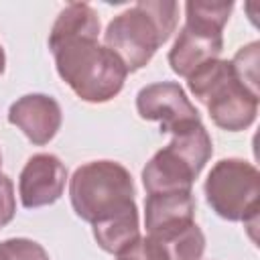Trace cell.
<instances>
[{
  "label": "cell",
  "mask_w": 260,
  "mask_h": 260,
  "mask_svg": "<svg viewBox=\"0 0 260 260\" xmlns=\"http://www.w3.org/2000/svg\"><path fill=\"white\" fill-rule=\"evenodd\" d=\"M49 49L57 73L83 102H108L124 87L128 69L106 45L98 43V37H71Z\"/></svg>",
  "instance_id": "cell-1"
},
{
  "label": "cell",
  "mask_w": 260,
  "mask_h": 260,
  "mask_svg": "<svg viewBox=\"0 0 260 260\" xmlns=\"http://www.w3.org/2000/svg\"><path fill=\"white\" fill-rule=\"evenodd\" d=\"M177 20V2L140 0L110 20L104 32V43L130 73L142 69L156 49L169 41Z\"/></svg>",
  "instance_id": "cell-2"
},
{
  "label": "cell",
  "mask_w": 260,
  "mask_h": 260,
  "mask_svg": "<svg viewBox=\"0 0 260 260\" xmlns=\"http://www.w3.org/2000/svg\"><path fill=\"white\" fill-rule=\"evenodd\" d=\"M191 93L207 106L215 126L238 132L248 128L258 114V93L246 87L230 61L213 59L187 77Z\"/></svg>",
  "instance_id": "cell-3"
},
{
  "label": "cell",
  "mask_w": 260,
  "mask_h": 260,
  "mask_svg": "<svg viewBox=\"0 0 260 260\" xmlns=\"http://www.w3.org/2000/svg\"><path fill=\"white\" fill-rule=\"evenodd\" d=\"M69 197L75 213L91 225L136 207L132 177L114 160H91L77 167L69 181Z\"/></svg>",
  "instance_id": "cell-4"
},
{
  "label": "cell",
  "mask_w": 260,
  "mask_h": 260,
  "mask_svg": "<svg viewBox=\"0 0 260 260\" xmlns=\"http://www.w3.org/2000/svg\"><path fill=\"white\" fill-rule=\"evenodd\" d=\"M213 152L211 138L203 124H195L158 150L142 169V183L148 193L191 191L193 181L203 171Z\"/></svg>",
  "instance_id": "cell-5"
},
{
  "label": "cell",
  "mask_w": 260,
  "mask_h": 260,
  "mask_svg": "<svg viewBox=\"0 0 260 260\" xmlns=\"http://www.w3.org/2000/svg\"><path fill=\"white\" fill-rule=\"evenodd\" d=\"M232 2H187V22L181 28L173 49L169 51L171 69L189 77L201 65L219 57L223 49L221 30L232 14Z\"/></svg>",
  "instance_id": "cell-6"
},
{
  "label": "cell",
  "mask_w": 260,
  "mask_h": 260,
  "mask_svg": "<svg viewBox=\"0 0 260 260\" xmlns=\"http://www.w3.org/2000/svg\"><path fill=\"white\" fill-rule=\"evenodd\" d=\"M205 197L219 217L256 228L260 209L258 169L242 158H223L215 162L205 181Z\"/></svg>",
  "instance_id": "cell-7"
},
{
  "label": "cell",
  "mask_w": 260,
  "mask_h": 260,
  "mask_svg": "<svg viewBox=\"0 0 260 260\" xmlns=\"http://www.w3.org/2000/svg\"><path fill=\"white\" fill-rule=\"evenodd\" d=\"M136 110L144 120H156L162 132L179 134L201 124L199 112L185 95L183 87L173 81H158L142 87L136 95Z\"/></svg>",
  "instance_id": "cell-8"
},
{
  "label": "cell",
  "mask_w": 260,
  "mask_h": 260,
  "mask_svg": "<svg viewBox=\"0 0 260 260\" xmlns=\"http://www.w3.org/2000/svg\"><path fill=\"white\" fill-rule=\"evenodd\" d=\"M67 169L55 154H35L26 160L18 179L20 203L26 209L55 203L65 189Z\"/></svg>",
  "instance_id": "cell-9"
},
{
  "label": "cell",
  "mask_w": 260,
  "mask_h": 260,
  "mask_svg": "<svg viewBox=\"0 0 260 260\" xmlns=\"http://www.w3.org/2000/svg\"><path fill=\"white\" fill-rule=\"evenodd\" d=\"M8 122L37 146L47 144L61 126L59 104L45 93H28L16 100L8 110Z\"/></svg>",
  "instance_id": "cell-10"
},
{
  "label": "cell",
  "mask_w": 260,
  "mask_h": 260,
  "mask_svg": "<svg viewBox=\"0 0 260 260\" xmlns=\"http://www.w3.org/2000/svg\"><path fill=\"white\" fill-rule=\"evenodd\" d=\"M144 244L152 260H201L205 236L195 221L150 232Z\"/></svg>",
  "instance_id": "cell-11"
},
{
  "label": "cell",
  "mask_w": 260,
  "mask_h": 260,
  "mask_svg": "<svg viewBox=\"0 0 260 260\" xmlns=\"http://www.w3.org/2000/svg\"><path fill=\"white\" fill-rule=\"evenodd\" d=\"M193 213H195V201L191 191L148 193L144 203V223L148 234L193 221Z\"/></svg>",
  "instance_id": "cell-12"
},
{
  "label": "cell",
  "mask_w": 260,
  "mask_h": 260,
  "mask_svg": "<svg viewBox=\"0 0 260 260\" xmlns=\"http://www.w3.org/2000/svg\"><path fill=\"white\" fill-rule=\"evenodd\" d=\"M93 238L98 246L110 254H118L130 246L138 236V209L130 207L114 217L93 223Z\"/></svg>",
  "instance_id": "cell-13"
},
{
  "label": "cell",
  "mask_w": 260,
  "mask_h": 260,
  "mask_svg": "<svg viewBox=\"0 0 260 260\" xmlns=\"http://www.w3.org/2000/svg\"><path fill=\"white\" fill-rule=\"evenodd\" d=\"M98 35H100L98 12L85 2H73L59 12L49 35V45L71 37H98Z\"/></svg>",
  "instance_id": "cell-14"
},
{
  "label": "cell",
  "mask_w": 260,
  "mask_h": 260,
  "mask_svg": "<svg viewBox=\"0 0 260 260\" xmlns=\"http://www.w3.org/2000/svg\"><path fill=\"white\" fill-rule=\"evenodd\" d=\"M258 53H260V49H258V43L254 41V43L242 47L230 61L238 79L256 93H258Z\"/></svg>",
  "instance_id": "cell-15"
},
{
  "label": "cell",
  "mask_w": 260,
  "mask_h": 260,
  "mask_svg": "<svg viewBox=\"0 0 260 260\" xmlns=\"http://www.w3.org/2000/svg\"><path fill=\"white\" fill-rule=\"evenodd\" d=\"M0 260H49V254L32 240L10 238L0 242Z\"/></svg>",
  "instance_id": "cell-16"
},
{
  "label": "cell",
  "mask_w": 260,
  "mask_h": 260,
  "mask_svg": "<svg viewBox=\"0 0 260 260\" xmlns=\"http://www.w3.org/2000/svg\"><path fill=\"white\" fill-rule=\"evenodd\" d=\"M16 203H14V187L12 181L0 173V230L14 217Z\"/></svg>",
  "instance_id": "cell-17"
},
{
  "label": "cell",
  "mask_w": 260,
  "mask_h": 260,
  "mask_svg": "<svg viewBox=\"0 0 260 260\" xmlns=\"http://www.w3.org/2000/svg\"><path fill=\"white\" fill-rule=\"evenodd\" d=\"M116 260H152V256L144 244V238H136L130 246L116 254Z\"/></svg>",
  "instance_id": "cell-18"
},
{
  "label": "cell",
  "mask_w": 260,
  "mask_h": 260,
  "mask_svg": "<svg viewBox=\"0 0 260 260\" xmlns=\"http://www.w3.org/2000/svg\"><path fill=\"white\" fill-rule=\"evenodd\" d=\"M4 63H6V57H4V49H2V45H0V75H2V71H4Z\"/></svg>",
  "instance_id": "cell-19"
},
{
  "label": "cell",
  "mask_w": 260,
  "mask_h": 260,
  "mask_svg": "<svg viewBox=\"0 0 260 260\" xmlns=\"http://www.w3.org/2000/svg\"><path fill=\"white\" fill-rule=\"evenodd\" d=\"M0 167H2V154H0Z\"/></svg>",
  "instance_id": "cell-20"
}]
</instances>
